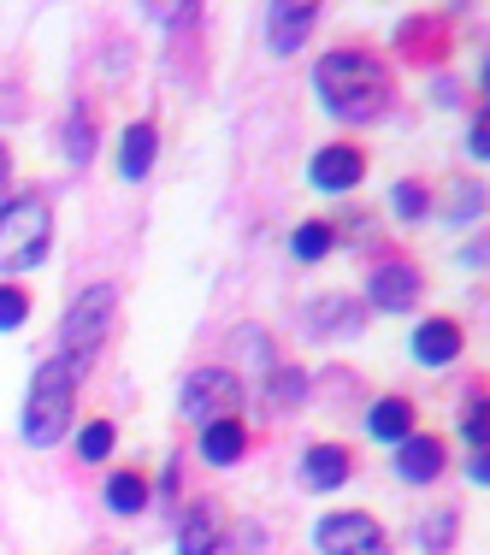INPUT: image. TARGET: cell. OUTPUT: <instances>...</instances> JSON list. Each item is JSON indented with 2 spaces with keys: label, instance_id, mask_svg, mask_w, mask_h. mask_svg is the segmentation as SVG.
<instances>
[{
  "label": "cell",
  "instance_id": "cell-1",
  "mask_svg": "<svg viewBox=\"0 0 490 555\" xmlns=\"http://www.w3.org/2000/svg\"><path fill=\"white\" fill-rule=\"evenodd\" d=\"M313 95L331 118H349V125H366L390 107V72L384 60H373L366 48H337L313 65Z\"/></svg>",
  "mask_w": 490,
  "mask_h": 555
},
{
  "label": "cell",
  "instance_id": "cell-2",
  "mask_svg": "<svg viewBox=\"0 0 490 555\" xmlns=\"http://www.w3.org/2000/svg\"><path fill=\"white\" fill-rule=\"evenodd\" d=\"M113 313H118V289L113 284H89L83 296L65 308V320H60V354H54V361L77 378V385L95 373V354H101V343H107V332H113Z\"/></svg>",
  "mask_w": 490,
  "mask_h": 555
},
{
  "label": "cell",
  "instance_id": "cell-3",
  "mask_svg": "<svg viewBox=\"0 0 490 555\" xmlns=\"http://www.w3.org/2000/svg\"><path fill=\"white\" fill-rule=\"evenodd\" d=\"M54 248V207L42 190H18L0 202V272H30Z\"/></svg>",
  "mask_w": 490,
  "mask_h": 555
},
{
  "label": "cell",
  "instance_id": "cell-4",
  "mask_svg": "<svg viewBox=\"0 0 490 555\" xmlns=\"http://www.w3.org/2000/svg\"><path fill=\"white\" fill-rule=\"evenodd\" d=\"M72 408H77V378L60 361H42L30 378V402H24V438H30V449H54L72 431Z\"/></svg>",
  "mask_w": 490,
  "mask_h": 555
},
{
  "label": "cell",
  "instance_id": "cell-5",
  "mask_svg": "<svg viewBox=\"0 0 490 555\" xmlns=\"http://www.w3.org/2000/svg\"><path fill=\"white\" fill-rule=\"evenodd\" d=\"M236 408H243V378H236L231 366H202V373L183 378V396H178V414L183 420L214 426V420L236 414Z\"/></svg>",
  "mask_w": 490,
  "mask_h": 555
},
{
  "label": "cell",
  "instance_id": "cell-6",
  "mask_svg": "<svg viewBox=\"0 0 490 555\" xmlns=\"http://www.w3.org/2000/svg\"><path fill=\"white\" fill-rule=\"evenodd\" d=\"M313 544H320V555H390V538H384V526H378L366 508L320 514V526H313Z\"/></svg>",
  "mask_w": 490,
  "mask_h": 555
},
{
  "label": "cell",
  "instance_id": "cell-7",
  "mask_svg": "<svg viewBox=\"0 0 490 555\" xmlns=\"http://www.w3.org/2000/svg\"><path fill=\"white\" fill-rule=\"evenodd\" d=\"M420 289H426V278H420L414 260L402 255H384L373 272H366V301H373L378 313H408L420 308Z\"/></svg>",
  "mask_w": 490,
  "mask_h": 555
},
{
  "label": "cell",
  "instance_id": "cell-8",
  "mask_svg": "<svg viewBox=\"0 0 490 555\" xmlns=\"http://www.w3.org/2000/svg\"><path fill=\"white\" fill-rule=\"evenodd\" d=\"M308 178H313V190H325V195H343V190H354V183L366 178V154L354 149V142H325V149L313 154Z\"/></svg>",
  "mask_w": 490,
  "mask_h": 555
},
{
  "label": "cell",
  "instance_id": "cell-9",
  "mask_svg": "<svg viewBox=\"0 0 490 555\" xmlns=\"http://www.w3.org/2000/svg\"><path fill=\"white\" fill-rule=\"evenodd\" d=\"M224 544V508L214 496H195V508L178 526V555H219Z\"/></svg>",
  "mask_w": 490,
  "mask_h": 555
},
{
  "label": "cell",
  "instance_id": "cell-10",
  "mask_svg": "<svg viewBox=\"0 0 490 555\" xmlns=\"http://www.w3.org/2000/svg\"><path fill=\"white\" fill-rule=\"evenodd\" d=\"M443 443L431 438V431H408L402 443H396V473H402L408 485H431L437 473H443Z\"/></svg>",
  "mask_w": 490,
  "mask_h": 555
},
{
  "label": "cell",
  "instance_id": "cell-11",
  "mask_svg": "<svg viewBox=\"0 0 490 555\" xmlns=\"http://www.w3.org/2000/svg\"><path fill=\"white\" fill-rule=\"evenodd\" d=\"M354 461L343 443H308V455H301V485L308 491H337V485H349Z\"/></svg>",
  "mask_w": 490,
  "mask_h": 555
},
{
  "label": "cell",
  "instance_id": "cell-12",
  "mask_svg": "<svg viewBox=\"0 0 490 555\" xmlns=\"http://www.w3.org/2000/svg\"><path fill=\"white\" fill-rule=\"evenodd\" d=\"M313 18H320V7H313V0H296V7H272V18H267L272 54H296V48L313 36Z\"/></svg>",
  "mask_w": 490,
  "mask_h": 555
},
{
  "label": "cell",
  "instance_id": "cell-13",
  "mask_svg": "<svg viewBox=\"0 0 490 555\" xmlns=\"http://www.w3.org/2000/svg\"><path fill=\"white\" fill-rule=\"evenodd\" d=\"M243 455H248L243 414H224V420H214V426H202V461L207 467H236Z\"/></svg>",
  "mask_w": 490,
  "mask_h": 555
},
{
  "label": "cell",
  "instance_id": "cell-14",
  "mask_svg": "<svg viewBox=\"0 0 490 555\" xmlns=\"http://www.w3.org/2000/svg\"><path fill=\"white\" fill-rule=\"evenodd\" d=\"M461 349H467V337H461L455 320H420L414 325V361L420 366H449Z\"/></svg>",
  "mask_w": 490,
  "mask_h": 555
},
{
  "label": "cell",
  "instance_id": "cell-15",
  "mask_svg": "<svg viewBox=\"0 0 490 555\" xmlns=\"http://www.w3.org/2000/svg\"><path fill=\"white\" fill-rule=\"evenodd\" d=\"M260 402H267V414H296V408L308 402V373L289 366V361H272L267 385H260Z\"/></svg>",
  "mask_w": 490,
  "mask_h": 555
},
{
  "label": "cell",
  "instance_id": "cell-16",
  "mask_svg": "<svg viewBox=\"0 0 490 555\" xmlns=\"http://www.w3.org/2000/svg\"><path fill=\"white\" fill-rule=\"evenodd\" d=\"M154 154H160V130H154L149 118H137V125L125 130V142H118V171H125V183H142V178H149Z\"/></svg>",
  "mask_w": 490,
  "mask_h": 555
},
{
  "label": "cell",
  "instance_id": "cell-17",
  "mask_svg": "<svg viewBox=\"0 0 490 555\" xmlns=\"http://www.w3.org/2000/svg\"><path fill=\"white\" fill-rule=\"evenodd\" d=\"M366 431H373L378 443H402L408 431H414V402H408V396H378V402L366 408Z\"/></svg>",
  "mask_w": 490,
  "mask_h": 555
},
{
  "label": "cell",
  "instance_id": "cell-18",
  "mask_svg": "<svg viewBox=\"0 0 490 555\" xmlns=\"http://www.w3.org/2000/svg\"><path fill=\"white\" fill-rule=\"evenodd\" d=\"M101 496H107V508H113V514H142V508H149V496H154V485H149V473L118 467Z\"/></svg>",
  "mask_w": 490,
  "mask_h": 555
},
{
  "label": "cell",
  "instance_id": "cell-19",
  "mask_svg": "<svg viewBox=\"0 0 490 555\" xmlns=\"http://www.w3.org/2000/svg\"><path fill=\"white\" fill-rule=\"evenodd\" d=\"M313 332H343V337H354V332H361V313H354V301H349V296H320V301H313Z\"/></svg>",
  "mask_w": 490,
  "mask_h": 555
},
{
  "label": "cell",
  "instance_id": "cell-20",
  "mask_svg": "<svg viewBox=\"0 0 490 555\" xmlns=\"http://www.w3.org/2000/svg\"><path fill=\"white\" fill-rule=\"evenodd\" d=\"M331 243H337V224L308 219V224H296V236H289V255L313 267V260H325V255H331Z\"/></svg>",
  "mask_w": 490,
  "mask_h": 555
},
{
  "label": "cell",
  "instance_id": "cell-21",
  "mask_svg": "<svg viewBox=\"0 0 490 555\" xmlns=\"http://www.w3.org/2000/svg\"><path fill=\"white\" fill-rule=\"evenodd\" d=\"M65 154L77 166H89V154H95V118H89V107H72V118H65Z\"/></svg>",
  "mask_w": 490,
  "mask_h": 555
},
{
  "label": "cell",
  "instance_id": "cell-22",
  "mask_svg": "<svg viewBox=\"0 0 490 555\" xmlns=\"http://www.w3.org/2000/svg\"><path fill=\"white\" fill-rule=\"evenodd\" d=\"M461 438H467L473 455H485V438H490V408H485V390L467 396V408H461Z\"/></svg>",
  "mask_w": 490,
  "mask_h": 555
},
{
  "label": "cell",
  "instance_id": "cell-23",
  "mask_svg": "<svg viewBox=\"0 0 490 555\" xmlns=\"http://www.w3.org/2000/svg\"><path fill=\"white\" fill-rule=\"evenodd\" d=\"M113 443H118L113 420H89V426L77 431V455H83V461H107V455H113Z\"/></svg>",
  "mask_w": 490,
  "mask_h": 555
},
{
  "label": "cell",
  "instance_id": "cell-24",
  "mask_svg": "<svg viewBox=\"0 0 490 555\" xmlns=\"http://www.w3.org/2000/svg\"><path fill=\"white\" fill-rule=\"evenodd\" d=\"M449 538H455V508H437L420 520V544H426V555H443Z\"/></svg>",
  "mask_w": 490,
  "mask_h": 555
},
{
  "label": "cell",
  "instance_id": "cell-25",
  "mask_svg": "<svg viewBox=\"0 0 490 555\" xmlns=\"http://www.w3.org/2000/svg\"><path fill=\"white\" fill-rule=\"evenodd\" d=\"M30 320V296L18 284H0V332H18Z\"/></svg>",
  "mask_w": 490,
  "mask_h": 555
},
{
  "label": "cell",
  "instance_id": "cell-26",
  "mask_svg": "<svg viewBox=\"0 0 490 555\" xmlns=\"http://www.w3.org/2000/svg\"><path fill=\"white\" fill-rule=\"evenodd\" d=\"M390 207H396V214H402V219H420V214H426V207H431V195L420 190L414 178H402V183H396V190H390Z\"/></svg>",
  "mask_w": 490,
  "mask_h": 555
},
{
  "label": "cell",
  "instance_id": "cell-27",
  "mask_svg": "<svg viewBox=\"0 0 490 555\" xmlns=\"http://www.w3.org/2000/svg\"><path fill=\"white\" fill-rule=\"evenodd\" d=\"M467 154H473V160H479V166L490 160V137H485V118H479V125L467 130Z\"/></svg>",
  "mask_w": 490,
  "mask_h": 555
},
{
  "label": "cell",
  "instance_id": "cell-28",
  "mask_svg": "<svg viewBox=\"0 0 490 555\" xmlns=\"http://www.w3.org/2000/svg\"><path fill=\"white\" fill-rule=\"evenodd\" d=\"M467 473H473V485H479V491L490 485V461H485V455H473V461H467Z\"/></svg>",
  "mask_w": 490,
  "mask_h": 555
},
{
  "label": "cell",
  "instance_id": "cell-29",
  "mask_svg": "<svg viewBox=\"0 0 490 555\" xmlns=\"http://www.w3.org/2000/svg\"><path fill=\"white\" fill-rule=\"evenodd\" d=\"M7 171H12V154H7V142H0V183H7Z\"/></svg>",
  "mask_w": 490,
  "mask_h": 555
}]
</instances>
